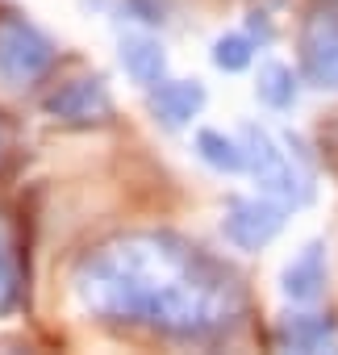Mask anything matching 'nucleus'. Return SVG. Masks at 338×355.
<instances>
[{
	"label": "nucleus",
	"mask_w": 338,
	"mask_h": 355,
	"mask_svg": "<svg viewBox=\"0 0 338 355\" xmlns=\"http://www.w3.org/2000/svg\"><path fill=\"white\" fill-rule=\"evenodd\" d=\"M71 284L96 322L172 343H222L247 318L238 272L172 230L117 234L92 247Z\"/></svg>",
	"instance_id": "f257e3e1"
},
{
	"label": "nucleus",
	"mask_w": 338,
	"mask_h": 355,
	"mask_svg": "<svg viewBox=\"0 0 338 355\" xmlns=\"http://www.w3.org/2000/svg\"><path fill=\"white\" fill-rule=\"evenodd\" d=\"M238 138L247 146V171H251V180L259 184V193L280 197L292 209L313 201V171L305 163L301 138H292V134L276 138L272 130H263L255 121H247Z\"/></svg>",
	"instance_id": "f03ea898"
},
{
	"label": "nucleus",
	"mask_w": 338,
	"mask_h": 355,
	"mask_svg": "<svg viewBox=\"0 0 338 355\" xmlns=\"http://www.w3.org/2000/svg\"><path fill=\"white\" fill-rule=\"evenodd\" d=\"M59 51L55 42L21 13H0V88L26 92L46 80Z\"/></svg>",
	"instance_id": "7ed1b4c3"
},
{
	"label": "nucleus",
	"mask_w": 338,
	"mask_h": 355,
	"mask_svg": "<svg viewBox=\"0 0 338 355\" xmlns=\"http://www.w3.org/2000/svg\"><path fill=\"white\" fill-rule=\"evenodd\" d=\"M288 209L292 205H284L280 197H267V193H259V197H230L226 201V218H222V234H226V243L234 251L255 255V251H263L267 243H276L284 234Z\"/></svg>",
	"instance_id": "20e7f679"
},
{
	"label": "nucleus",
	"mask_w": 338,
	"mask_h": 355,
	"mask_svg": "<svg viewBox=\"0 0 338 355\" xmlns=\"http://www.w3.org/2000/svg\"><path fill=\"white\" fill-rule=\"evenodd\" d=\"M301 76L313 88L338 92V0H309L301 26Z\"/></svg>",
	"instance_id": "39448f33"
},
{
	"label": "nucleus",
	"mask_w": 338,
	"mask_h": 355,
	"mask_svg": "<svg viewBox=\"0 0 338 355\" xmlns=\"http://www.w3.org/2000/svg\"><path fill=\"white\" fill-rule=\"evenodd\" d=\"M46 117L55 121H71V125H92V121H105L113 113V96L105 88L100 76H80V80H67L59 84L46 101H42Z\"/></svg>",
	"instance_id": "423d86ee"
},
{
	"label": "nucleus",
	"mask_w": 338,
	"mask_h": 355,
	"mask_svg": "<svg viewBox=\"0 0 338 355\" xmlns=\"http://www.w3.org/2000/svg\"><path fill=\"white\" fill-rule=\"evenodd\" d=\"M205 84L201 80H159L154 88H146V105H150V117L163 125V130H184L201 117L205 109Z\"/></svg>",
	"instance_id": "0eeeda50"
},
{
	"label": "nucleus",
	"mask_w": 338,
	"mask_h": 355,
	"mask_svg": "<svg viewBox=\"0 0 338 355\" xmlns=\"http://www.w3.org/2000/svg\"><path fill=\"white\" fill-rule=\"evenodd\" d=\"M326 280H330V255H326V243L313 239L305 243L280 272V293L292 301V305H313L321 293H326Z\"/></svg>",
	"instance_id": "6e6552de"
},
{
	"label": "nucleus",
	"mask_w": 338,
	"mask_h": 355,
	"mask_svg": "<svg viewBox=\"0 0 338 355\" xmlns=\"http://www.w3.org/2000/svg\"><path fill=\"white\" fill-rule=\"evenodd\" d=\"M276 347H284V351H338V322L330 313H288L276 326Z\"/></svg>",
	"instance_id": "1a4fd4ad"
},
{
	"label": "nucleus",
	"mask_w": 338,
	"mask_h": 355,
	"mask_svg": "<svg viewBox=\"0 0 338 355\" xmlns=\"http://www.w3.org/2000/svg\"><path fill=\"white\" fill-rule=\"evenodd\" d=\"M121 67L138 88H154L159 80H167V51L150 34H125L121 38Z\"/></svg>",
	"instance_id": "9d476101"
},
{
	"label": "nucleus",
	"mask_w": 338,
	"mask_h": 355,
	"mask_svg": "<svg viewBox=\"0 0 338 355\" xmlns=\"http://www.w3.org/2000/svg\"><path fill=\"white\" fill-rule=\"evenodd\" d=\"M193 150H197V159L205 163V167H213V171H222V175H238V171H247V146H242V138H234V134H226V130H197L193 134Z\"/></svg>",
	"instance_id": "9b49d317"
},
{
	"label": "nucleus",
	"mask_w": 338,
	"mask_h": 355,
	"mask_svg": "<svg viewBox=\"0 0 338 355\" xmlns=\"http://www.w3.org/2000/svg\"><path fill=\"white\" fill-rule=\"evenodd\" d=\"M255 96H259V105H267L272 113H288V109L296 105V96H301V84H296V76H292L288 63L267 59V63H259Z\"/></svg>",
	"instance_id": "f8f14e48"
},
{
	"label": "nucleus",
	"mask_w": 338,
	"mask_h": 355,
	"mask_svg": "<svg viewBox=\"0 0 338 355\" xmlns=\"http://www.w3.org/2000/svg\"><path fill=\"white\" fill-rule=\"evenodd\" d=\"M17 301H21V259H17L9 226L0 222V318L13 313Z\"/></svg>",
	"instance_id": "ddd939ff"
},
{
	"label": "nucleus",
	"mask_w": 338,
	"mask_h": 355,
	"mask_svg": "<svg viewBox=\"0 0 338 355\" xmlns=\"http://www.w3.org/2000/svg\"><path fill=\"white\" fill-rule=\"evenodd\" d=\"M213 67L226 71V76H242L251 63H255V38L251 34H217L213 38V51H209Z\"/></svg>",
	"instance_id": "4468645a"
},
{
	"label": "nucleus",
	"mask_w": 338,
	"mask_h": 355,
	"mask_svg": "<svg viewBox=\"0 0 338 355\" xmlns=\"http://www.w3.org/2000/svg\"><path fill=\"white\" fill-rule=\"evenodd\" d=\"M125 9H130L134 21H142V26H163L167 0H125Z\"/></svg>",
	"instance_id": "2eb2a0df"
},
{
	"label": "nucleus",
	"mask_w": 338,
	"mask_h": 355,
	"mask_svg": "<svg viewBox=\"0 0 338 355\" xmlns=\"http://www.w3.org/2000/svg\"><path fill=\"white\" fill-rule=\"evenodd\" d=\"M0 146H5V138H0Z\"/></svg>",
	"instance_id": "dca6fc26"
}]
</instances>
